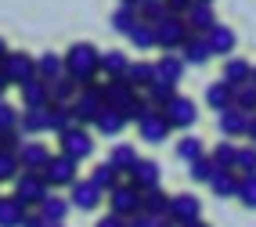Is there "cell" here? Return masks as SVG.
I'll return each mask as SVG.
<instances>
[{
    "mask_svg": "<svg viewBox=\"0 0 256 227\" xmlns=\"http://www.w3.org/2000/svg\"><path fill=\"white\" fill-rule=\"evenodd\" d=\"M98 54H101V50L94 44H72L69 50H65V58H62L65 76H69L76 86L98 83Z\"/></svg>",
    "mask_w": 256,
    "mask_h": 227,
    "instance_id": "cell-1",
    "label": "cell"
},
{
    "mask_svg": "<svg viewBox=\"0 0 256 227\" xmlns=\"http://www.w3.org/2000/svg\"><path fill=\"white\" fill-rule=\"evenodd\" d=\"M105 112V98H101V83L90 86H80L76 98H72V116H76V126H94V119Z\"/></svg>",
    "mask_w": 256,
    "mask_h": 227,
    "instance_id": "cell-2",
    "label": "cell"
},
{
    "mask_svg": "<svg viewBox=\"0 0 256 227\" xmlns=\"http://www.w3.org/2000/svg\"><path fill=\"white\" fill-rule=\"evenodd\" d=\"M0 76H4L8 86H11V83H14V86H26V83L36 80V58L26 54V50H8L4 65H0Z\"/></svg>",
    "mask_w": 256,
    "mask_h": 227,
    "instance_id": "cell-3",
    "label": "cell"
},
{
    "mask_svg": "<svg viewBox=\"0 0 256 227\" xmlns=\"http://www.w3.org/2000/svg\"><path fill=\"white\" fill-rule=\"evenodd\" d=\"M58 144H62V155L72 162H83L94 155V137L87 126H69L65 134H58Z\"/></svg>",
    "mask_w": 256,
    "mask_h": 227,
    "instance_id": "cell-4",
    "label": "cell"
},
{
    "mask_svg": "<svg viewBox=\"0 0 256 227\" xmlns=\"http://www.w3.org/2000/svg\"><path fill=\"white\" fill-rule=\"evenodd\" d=\"M192 36L188 32V22L184 18H174V14H166L162 22H156V47L166 50V54H177L184 47V40Z\"/></svg>",
    "mask_w": 256,
    "mask_h": 227,
    "instance_id": "cell-5",
    "label": "cell"
},
{
    "mask_svg": "<svg viewBox=\"0 0 256 227\" xmlns=\"http://www.w3.org/2000/svg\"><path fill=\"white\" fill-rule=\"evenodd\" d=\"M50 195V188H47V180H44V173H18V177H14V202H22L26 209L29 206H40L44 198Z\"/></svg>",
    "mask_w": 256,
    "mask_h": 227,
    "instance_id": "cell-6",
    "label": "cell"
},
{
    "mask_svg": "<svg viewBox=\"0 0 256 227\" xmlns=\"http://www.w3.org/2000/svg\"><path fill=\"white\" fill-rule=\"evenodd\" d=\"M76 170H80V162L65 159V155L58 152V155H50V159H47V166H44L40 173H44L47 188H72V184L80 180V177H76Z\"/></svg>",
    "mask_w": 256,
    "mask_h": 227,
    "instance_id": "cell-7",
    "label": "cell"
},
{
    "mask_svg": "<svg viewBox=\"0 0 256 227\" xmlns=\"http://www.w3.org/2000/svg\"><path fill=\"white\" fill-rule=\"evenodd\" d=\"M162 112V119L170 123V130H188L198 119V108H195V101L192 98H184V94H177L174 101L166 104V108H159Z\"/></svg>",
    "mask_w": 256,
    "mask_h": 227,
    "instance_id": "cell-8",
    "label": "cell"
},
{
    "mask_svg": "<svg viewBox=\"0 0 256 227\" xmlns=\"http://www.w3.org/2000/svg\"><path fill=\"white\" fill-rule=\"evenodd\" d=\"M108 206H112V213H116V216L130 220L134 213H141V191L134 188L130 180H123L116 191H108Z\"/></svg>",
    "mask_w": 256,
    "mask_h": 227,
    "instance_id": "cell-9",
    "label": "cell"
},
{
    "mask_svg": "<svg viewBox=\"0 0 256 227\" xmlns=\"http://www.w3.org/2000/svg\"><path fill=\"white\" fill-rule=\"evenodd\" d=\"M166 216L174 220L177 227L180 224H192L202 216V202L198 195H192V191H180V195H170V209H166Z\"/></svg>",
    "mask_w": 256,
    "mask_h": 227,
    "instance_id": "cell-10",
    "label": "cell"
},
{
    "mask_svg": "<svg viewBox=\"0 0 256 227\" xmlns=\"http://www.w3.org/2000/svg\"><path fill=\"white\" fill-rule=\"evenodd\" d=\"M126 177H130V184L138 191H152V188H162V166L156 159H138Z\"/></svg>",
    "mask_w": 256,
    "mask_h": 227,
    "instance_id": "cell-11",
    "label": "cell"
},
{
    "mask_svg": "<svg viewBox=\"0 0 256 227\" xmlns=\"http://www.w3.org/2000/svg\"><path fill=\"white\" fill-rule=\"evenodd\" d=\"M50 152L44 141H26L22 148H18V166L26 170V173H40L44 166H47V159H50Z\"/></svg>",
    "mask_w": 256,
    "mask_h": 227,
    "instance_id": "cell-12",
    "label": "cell"
},
{
    "mask_svg": "<svg viewBox=\"0 0 256 227\" xmlns=\"http://www.w3.org/2000/svg\"><path fill=\"white\" fill-rule=\"evenodd\" d=\"M152 68H156V80L159 83H170V86H177L188 72V65L180 62V54H159V62H152Z\"/></svg>",
    "mask_w": 256,
    "mask_h": 227,
    "instance_id": "cell-13",
    "label": "cell"
},
{
    "mask_svg": "<svg viewBox=\"0 0 256 227\" xmlns=\"http://www.w3.org/2000/svg\"><path fill=\"white\" fill-rule=\"evenodd\" d=\"M126 68H130L126 50H101V54H98V72L105 80H123Z\"/></svg>",
    "mask_w": 256,
    "mask_h": 227,
    "instance_id": "cell-14",
    "label": "cell"
},
{
    "mask_svg": "<svg viewBox=\"0 0 256 227\" xmlns=\"http://www.w3.org/2000/svg\"><path fill=\"white\" fill-rule=\"evenodd\" d=\"M246 123H249V116L242 108H234V104H231L228 112L216 116V130H220L224 141H231V137H246Z\"/></svg>",
    "mask_w": 256,
    "mask_h": 227,
    "instance_id": "cell-15",
    "label": "cell"
},
{
    "mask_svg": "<svg viewBox=\"0 0 256 227\" xmlns=\"http://www.w3.org/2000/svg\"><path fill=\"white\" fill-rule=\"evenodd\" d=\"M206 44H210V50L213 54H224V58H234V47H238V36H234V29H228V26H213L210 32H206Z\"/></svg>",
    "mask_w": 256,
    "mask_h": 227,
    "instance_id": "cell-16",
    "label": "cell"
},
{
    "mask_svg": "<svg viewBox=\"0 0 256 227\" xmlns=\"http://www.w3.org/2000/svg\"><path fill=\"white\" fill-rule=\"evenodd\" d=\"M138 94L134 86L126 83V76L123 80H105L101 83V98H105V108H123V104Z\"/></svg>",
    "mask_w": 256,
    "mask_h": 227,
    "instance_id": "cell-17",
    "label": "cell"
},
{
    "mask_svg": "<svg viewBox=\"0 0 256 227\" xmlns=\"http://www.w3.org/2000/svg\"><path fill=\"white\" fill-rule=\"evenodd\" d=\"M184 22H188V32H192V36H206V32L216 26V14H213V8L192 4V8H188V14H184Z\"/></svg>",
    "mask_w": 256,
    "mask_h": 227,
    "instance_id": "cell-18",
    "label": "cell"
},
{
    "mask_svg": "<svg viewBox=\"0 0 256 227\" xmlns=\"http://www.w3.org/2000/svg\"><path fill=\"white\" fill-rule=\"evenodd\" d=\"M138 134L144 137L148 144H159V141H166V137H170V123L162 119V112L156 108L152 116H144L141 123H138Z\"/></svg>",
    "mask_w": 256,
    "mask_h": 227,
    "instance_id": "cell-19",
    "label": "cell"
},
{
    "mask_svg": "<svg viewBox=\"0 0 256 227\" xmlns=\"http://www.w3.org/2000/svg\"><path fill=\"white\" fill-rule=\"evenodd\" d=\"M177 54H180V62H184V65H206V62L213 58V50H210L206 36H188V40H184V47L177 50Z\"/></svg>",
    "mask_w": 256,
    "mask_h": 227,
    "instance_id": "cell-20",
    "label": "cell"
},
{
    "mask_svg": "<svg viewBox=\"0 0 256 227\" xmlns=\"http://www.w3.org/2000/svg\"><path fill=\"white\" fill-rule=\"evenodd\" d=\"M72 198H69V206H76V209H83V213H90V209H98L101 206V191L90 184V180H76L72 188Z\"/></svg>",
    "mask_w": 256,
    "mask_h": 227,
    "instance_id": "cell-21",
    "label": "cell"
},
{
    "mask_svg": "<svg viewBox=\"0 0 256 227\" xmlns=\"http://www.w3.org/2000/svg\"><path fill=\"white\" fill-rule=\"evenodd\" d=\"M101 195H108V191H116L119 184H123V177H119V170L112 166V162H98L94 170H90V177H87Z\"/></svg>",
    "mask_w": 256,
    "mask_h": 227,
    "instance_id": "cell-22",
    "label": "cell"
},
{
    "mask_svg": "<svg viewBox=\"0 0 256 227\" xmlns=\"http://www.w3.org/2000/svg\"><path fill=\"white\" fill-rule=\"evenodd\" d=\"M36 216L44 224H62L65 216H69V198H62V195H47L40 206H36Z\"/></svg>",
    "mask_w": 256,
    "mask_h": 227,
    "instance_id": "cell-23",
    "label": "cell"
},
{
    "mask_svg": "<svg viewBox=\"0 0 256 227\" xmlns=\"http://www.w3.org/2000/svg\"><path fill=\"white\" fill-rule=\"evenodd\" d=\"M69 126H76L72 104H47V134H65Z\"/></svg>",
    "mask_w": 256,
    "mask_h": 227,
    "instance_id": "cell-24",
    "label": "cell"
},
{
    "mask_svg": "<svg viewBox=\"0 0 256 227\" xmlns=\"http://www.w3.org/2000/svg\"><path fill=\"white\" fill-rule=\"evenodd\" d=\"M206 104H210L216 116H220V112H228L231 104H234V90H231L224 80H216V83H210V86H206Z\"/></svg>",
    "mask_w": 256,
    "mask_h": 227,
    "instance_id": "cell-25",
    "label": "cell"
},
{
    "mask_svg": "<svg viewBox=\"0 0 256 227\" xmlns=\"http://www.w3.org/2000/svg\"><path fill=\"white\" fill-rule=\"evenodd\" d=\"M65 76V65H62V54H54V50H44V54L36 58V80L44 83H54Z\"/></svg>",
    "mask_w": 256,
    "mask_h": 227,
    "instance_id": "cell-26",
    "label": "cell"
},
{
    "mask_svg": "<svg viewBox=\"0 0 256 227\" xmlns=\"http://www.w3.org/2000/svg\"><path fill=\"white\" fill-rule=\"evenodd\" d=\"M249 76H252V65L246 58H228L224 62V72H220V80H224L231 90H234V86H242V83H249Z\"/></svg>",
    "mask_w": 256,
    "mask_h": 227,
    "instance_id": "cell-27",
    "label": "cell"
},
{
    "mask_svg": "<svg viewBox=\"0 0 256 227\" xmlns=\"http://www.w3.org/2000/svg\"><path fill=\"white\" fill-rule=\"evenodd\" d=\"M18 90H22V108H47L50 104V90L44 80H32V83L18 86Z\"/></svg>",
    "mask_w": 256,
    "mask_h": 227,
    "instance_id": "cell-28",
    "label": "cell"
},
{
    "mask_svg": "<svg viewBox=\"0 0 256 227\" xmlns=\"http://www.w3.org/2000/svg\"><path fill=\"white\" fill-rule=\"evenodd\" d=\"M94 130L101 134V137H119L126 130V119H123V112L119 108H105L98 119H94Z\"/></svg>",
    "mask_w": 256,
    "mask_h": 227,
    "instance_id": "cell-29",
    "label": "cell"
},
{
    "mask_svg": "<svg viewBox=\"0 0 256 227\" xmlns=\"http://www.w3.org/2000/svg\"><path fill=\"white\" fill-rule=\"evenodd\" d=\"M126 83L134 86V90H148L152 83H156V68H152V62H130V68H126Z\"/></svg>",
    "mask_w": 256,
    "mask_h": 227,
    "instance_id": "cell-30",
    "label": "cell"
},
{
    "mask_svg": "<svg viewBox=\"0 0 256 227\" xmlns=\"http://www.w3.org/2000/svg\"><path fill=\"white\" fill-rule=\"evenodd\" d=\"M166 209H170V195L162 188H152V191H141V213L148 216H166Z\"/></svg>",
    "mask_w": 256,
    "mask_h": 227,
    "instance_id": "cell-31",
    "label": "cell"
},
{
    "mask_svg": "<svg viewBox=\"0 0 256 227\" xmlns=\"http://www.w3.org/2000/svg\"><path fill=\"white\" fill-rule=\"evenodd\" d=\"M29 209L22 202H14L11 195H0V227H22Z\"/></svg>",
    "mask_w": 256,
    "mask_h": 227,
    "instance_id": "cell-32",
    "label": "cell"
},
{
    "mask_svg": "<svg viewBox=\"0 0 256 227\" xmlns=\"http://www.w3.org/2000/svg\"><path fill=\"white\" fill-rule=\"evenodd\" d=\"M18 130L26 137H36V134H47V108H22V119H18Z\"/></svg>",
    "mask_w": 256,
    "mask_h": 227,
    "instance_id": "cell-33",
    "label": "cell"
},
{
    "mask_svg": "<svg viewBox=\"0 0 256 227\" xmlns=\"http://www.w3.org/2000/svg\"><path fill=\"white\" fill-rule=\"evenodd\" d=\"M138 159H141V155H138V148H134V144H116V148H112V155H108V162L119 170V177H126Z\"/></svg>",
    "mask_w": 256,
    "mask_h": 227,
    "instance_id": "cell-34",
    "label": "cell"
},
{
    "mask_svg": "<svg viewBox=\"0 0 256 227\" xmlns=\"http://www.w3.org/2000/svg\"><path fill=\"white\" fill-rule=\"evenodd\" d=\"M210 188H213L216 198H231L234 191H238V173L234 170H216L213 180H210Z\"/></svg>",
    "mask_w": 256,
    "mask_h": 227,
    "instance_id": "cell-35",
    "label": "cell"
},
{
    "mask_svg": "<svg viewBox=\"0 0 256 227\" xmlns=\"http://www.w3.org/2000/svg\"><path fill=\"white\" fill-rule=\"evenodd\" d=\"M47 90H50V104H72V98H76L80 86H76L69 76H62V80H54V83H47Z\"/></svg>",
    "mask_w": 256,
    "mask_h": 227,
    "instance_id": "cell-36",
    "label": "cell"
},
{
    "mask_svg": "<svg viewBox=\"0 0 256 227\" xmlns=\"http://www.w3.org/2000/svg\"><path fill=\"white\" fill-rule=\"evenodd\" d=\"M119 112H123V119H126V123H141V119H144V116H152L156 108L148 104V98H144V94H134V98H130V101H126Z\"/></svg>",
    "mask_w": 256,
    "mask_h": 227,
    "instance_id": "cell-37",
    "label": "cell"
},
{
    "mask_svg": "<svg viewBox=\"0 0 256 227\" xmlns=\"http://www.w3.org/2000/svg\"><path fill=\"white\" fill-rule=\"evenodd\" d=\"M126 40H130V47H138V50H148V47H156V26L138 18V26L130 29V36H126Z\"/></svg>",
    "mask_w": 256,
    "mask_h": 227,
    "instance_id": "cell-38",
    "label": "cell"
},
{
    "mask_svg": "<svg viewBox=\"0 0 256 227\" xmlns=\"http://www.w3.org/2000/svg\"><path fill=\"white\" fill-rule=\"evenodd\" d=\"M144 98H148L152 108H166V104L177 98V86H170V83H159V80H156V83L144 90Z\"/></svg>",
    "mask_w": 256,
    "mask_h": 227,
    "instance_id": "cell-39",
    "label": "cell"
},
{
    "mask_svg": "<svg viewBox=\"0 0 256 227\" xmlns=\"http://www.w3.org/2000/svg\"><path fill=\"white\" fill-rule=\"evenodd\" d=\"M234 173L238 177H252L256 173V144H242L234 152Z\"/></svg>",
    "mask_w": 256,
    "mask_h": 227,
    "instance_id": "cell-40",
    "label": "cell"
},
{
    "mask_svg": "<svg viewBox=\"0 0 256 227\" xmlns=\"http://www.w3.org/2000/svg\"><path fill=\"white\" fill-rule=\"evenodd\" d=\"M234 152H238L234 141H220V144L210 152V159H213L216 170H234Z\"/></svg>",
    "mask_w": 256,
    "mask_h": 227,
    "instance_id": "cell-41",
    "label": "cell"
},
{
    "mask_svg": "<svg viewBox=\"0 0 256 227\" xmlns=\"http://www.w3.org/2000/svg\"><path fill=\"white\" fill-rule=\"evenodd\" d=\"M234 108H242L246 116H256V83L234 86Z\"/></svg>",
    "mask_w": 256,
    "mask_h": 227,
    "instance_id": "cell-42",
    "label": "cell"
},
{
    "mask_svg": "<svg viewBox=\"0 0 256 227\" xmlns=\"http://www.w3.org/2000/svg\"><path fill=\"white\" fill-rule=\"evenodd\" d=\"M138 18L141 22H162L166 18V0H141V8H138Z\"/></svg>",
    "mask_w": 256,
    "mask_h": 227,
    "instance_id": "cell-43",
    "label": "cell"
},
{
    "mask_svg": "<svg viewBox=\"0 0 256 227\" xmlns=\"http://www.w3.org/2000/svg\"><path fill=\"white\" fill-rule=\"evenodd\" d=\"M177 155H180L188 166H192L195 159H202V155H206V148H202L198 137H180V141H177Z\"/></svg>",
    "mask_w": 256,
    "mask_h": 227,
    "instance_id": "cell-44",
    "label": "cell"
},
{
    "mask_svg": "<svg viewBox=\"0 0 256 227\" xmlns=\"http://www.w3.org/2000/svg\"><path fill=\"white\" fill-rule=\"evenodd\" d=\"M108 22H112V29L119 32V36H130V29L138 26V14H134V11H126V8H116Z\"/></svg>",
    "mask_w": 256,
    "mask_h": 227,
    "instance_id": "cell-45",
    "label": "cell"
},
{
    "mask_svg": "<svg viewBox=\"0 0 256 227\" xmlns=\"http://www.w3.org/2000/svg\"><path fill=\"white\" fill-rule=\"evenodd\" d=\"M22 173V166H18V155L14 152H4L0 148V184H8V180H14Z\"/></svg>",
    "mask_w": 256,
    "mask_h": 227,
    "instance_id": "cell-46",
    "label": "cell"
},
{
    "mask_svg": "<svg viewBox=\"0 0 256 227\" xmlns=\"http://www.w3.org/2000/svg\"><path fill=\"white\" fill-rule=\"evenodd\" d=\"M234 198H242L246 209H256V173L252 177H238V191H234Z\"/></svg>",
    "mask_w": 256,
    "mask_h": 227,
    "instance_id": "cell-47",
    "label": "cell"
},
{
    "mask_svg": "<svg viewBox=\"0 0 256 227\" xmlns=\"http://www.w3.org/2000/svg\"><path fill=\"white\" fill-rule=\"evenodd\" d=\"M18 119H22V108H14L11 101H0V134L18 130Z\"/></svg>",
    "mask_w": 256,
    "mask_h": 227,
    "instance_id": "cell-48",
    "label": "cell"
},
{
    "mask_svg": "<svg viewBox=\"0 0 256 227\" xmlns=\"http://www.w3.org/2000/svg\"><path fill=\"white\" fill-rule=\"evenodd\" d=\"M188 170H192V180H198V184H210V180H213V173H216V166H213V159H210V155L195 159Z\"/></svg>",
    "mask_w": 256,
    "mask_h": 227,
    "instance_id": "cell-49",
    "label": "cell"
},
{
    "mask_svg": "<svg viewBox=\"0 0 256 227\" xmlns=\"http://www.w3.org/2000/svg\"><path fill=\"white\" fill-rule=\"evenodd\" d=\"M22 144H26V134H22V130H8V134H0V148H4V152H14V155H18Z\"/></svg>",
    "mask_w": 256,
    "mask_h": 227,
    "instance_id": "cell-50",
    "label": "cell"
},
{
    "mask_svg": "<svg viewBox=\"0 0 256 227\" xmlns=\"http://www.w3.org/2000/svg\"><path fill=\"white\" fill-rule=\"evenodd\" d=\"M188 8H192V0H166V14H174V18H184Z\"/></svg>",
    "mask_w": 256,
    "mask_h": 227,
    "instance_id": "cell-51",
    "label": "cell"
},
{
    "mask_svg": "<svg viewBox=\"0 0 256 227\" xmlns=\"http://www.w3.org/2000/svg\"><path fill=\"white\" fill-rule=\"evenodd\" d=\"M126 227H156V216H148V213H134L126 220Z\"/></svg>",
    "mask_w": 256,
    "mask_h": 227,
    "instance_id": "cell-52",
    "label": "cell"
},
{
    "mask_svg": "<svg viewBox=\"0 0 256 227\" xmlns=\"http://www.w3.org/2000/svg\"><path fill=\"white\" fill-rule=\"evenodd\" d=\"M94 227H126V220H123V216H116V213H108V216H101Z\"/></svg>",
    "mask_w": 256,
    "mask_h": 227,
    "instance_id": "cell-53",
    "label": "cell"
},
{
    "mask_svg": "<svg viewBox=\"0 0 256 227\" xmlns=\"http://www.w3.org/2000/svg\"><path fill=\"white\" fill-rule=\"evenodd\" d=\"M22 227H50V224H44L36 213H26V220H22Z\"/></svg>",
    "mask_w": 256,
    "mask_h": 227,
    "instance_id": "cell-54",
    "label": "cell"
},
{
    "mask_svg": "<svg viewBox=\"0 0 256 227\" xmlns=\"http://www.w3.org/2000/svg\"><path fill=\"white\" fill-rule=\"evenodd\" d=\"M246 137L256 144V116H249V123H246Z\"/></svg>",
    "mask_w": 256,
    "mask_h": 227,
    "instance_id": "cell-55",
    "label": "cell"
},
{
    "mask_svg": "<svg viewBox=\"0 0 256 227\" xmlns=\"http://www.w3.org/2000/svg\"><path fill=\"white\" fill-rule=\"evenodd\" d=\"M119 8H126V11H134V14H138V8H141V0H119Z\"/></svg>",
    "mask_w": 256,
    "mask_h": 227,
    "instance_id": "cell-56",
    "label": "cell"
},
{
    "mask_svg": "<svg viewBox=\"0 0 256 227\" xmlns=\"http://www.w3.org/2000/svg\"><path fill=\"white\" fill-rule=\"evenodd\" d=\"M156 227H177V224L170 220V216H159V220H156Z\"/></svg>",
    "mask_w": 256,
    "mask_h": 227,
    "instance_id": "cell-57",
    "label": "cell"
},
{
    "mask_svg": "<svg viewBox=\"0 0 256 227\" xmlns=\"http://www.w3.org/2000/svg\"><path fill=\"white\" fill-rule=\"evenodd\" d=\"M180 227H210V224H206V220L198 216V220H192V224H180Z\"/></svg>",
    "mask_w": 256,
    "mask_h": 227,
    "instance_id": "cell-58",
    "label": "cell"
},
{
    "mask_svg": "<svg viewBox=\"0 0 256 227\" xmlns=\"http://www.w3.org/2000/svg\"><path fill=\"white\" fill-rule=\"evenodd\" d=\"M4 58H8V44L0 40V65H4Z\"/></svg>",
    "mask_w": 256,
    "mask_h": 227,
    "instance_id": "cell-59",
    "label": "cell"
},
{
    "mask_svg": "<svg viewBox=\"0 0 256 227\" xmlns=\"http://www.w3.org/2000/svg\"><path fill=\"white\" fill-rule=\"evenodd\" d=\"M192 4H202V8H213L216 0H192Z\"/></svg>",
    "mask_w": 256,
    "mask_h": 227,
    "instance_id": "cell-60",
    "label": "cell"
},
{
    "mask_svg": "<svg viewBox=\"0 0 256 227\" xmlns=\"http://www.w3.org/2000/svg\"><path fill=\"white\" fill-rule=\"evenodd\" d=\"M4 90H8V83H4V76H0V101H4Z\"/></svg>",
    "mask_w": 256,
    "mask_h": 227,
    "instance_id": "cell-61",
    "label": "cell"
},
{
    "mask_svg": "<svg viewBox=\"0 0 256 227\" xmlns=\"http://www.w3.org/2000/svg\"><path fill=\"white\" fill-rule=\"evenodd\" d=\"M249 83H256V65H252V76H249Z\"/></svg>",
    "mask_w": 256,
    "mask_h": 227,
    "instance_id": "cell-62",
    "label": "cell"
},
{
    "mask_svg": "<svg viewBox=\"0 0 256 227\" xmlns=\"http://www.w3.org/2000/svg\"><path fill=\"white\" fill-rule=\"evenodd\" d=\"M50 227H65V224H50Z\"/></svg>",
    "mask_w": 256,
    "mask_h": 227,
    "instance_id": "cell-63",
    "label": "cell"
}]
</instances>
